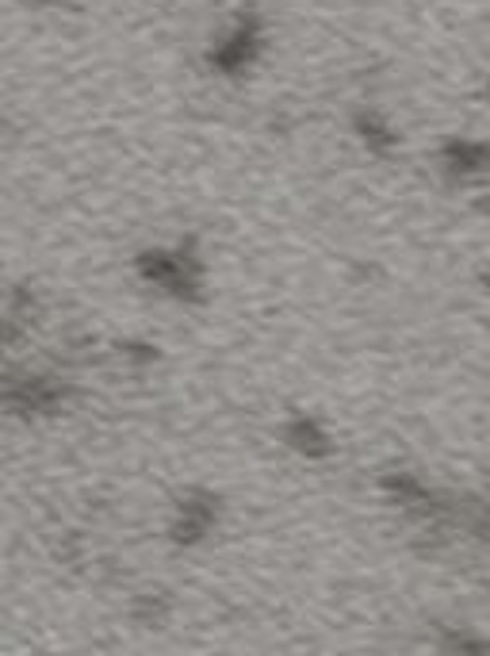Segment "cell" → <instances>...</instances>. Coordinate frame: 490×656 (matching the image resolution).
I'll list each match as a JSON object with an SVG mask.
<instances>
[{"label": "cell", "mask_w": 490, "mask_h": 656, "mask_svg": "<svg viewBox=\"0 0 490 656\" xmlns=\"http://www.w3.org/2000/svg\"><path fill=\"white\" fill-rule=\"evenodd\" d=\"M0 404L12 411H50L58 404V388L39 376H24V381H4L0 384Z\"/></svg>", "instance_id": "obj_2"}, {"label": "cell", "mask_w": 490, "mask_h": 656, "mask_svg": "<svg viewBox=\"0 0 490 656\" xmlns=\"http://www.w3.org/2000/svg\"><path fill=\"white\" fill-rule=\"evenodd\" d=\"M288 437L296 442L299 449H306V454H326V449H330V446H326V434H322V430L314 426L311 419H296V422H291Z\"/></svg>", "instance_id": "obj_4"}, {"label": "cell", "mask_w": 490, "mask_h": 656, "mask_svg": "<svg viewBox=\"0 0 490 656\" xmlns=\"http://www.w3.org/2000/svg\"><path fill=\"white\" fill-rule=\"evenodd\" d=\"M449 170L452 173H479L482 170V146H449Z\"/></svg>", "instance_id": "obj_5"}, {"label": "cell", "mask_w": 490, "mask_h": 656, "mask_svg": "<svg viewBox=\"0 0 490 656\" xmlns=\"http://www.w3.org/2000/svg\"><path fill=\"white\" fill-rule=\"evenodd\" d=\"M142 273L150 276L158 288H169L177 292V296H185V292H192L196 284H200L196 281L192 258H185V253H146Z\"/></svg>", "instance_id": "obj_1"}, {"label": "cell", "mask_w": 490, "mask_h": 656, "mask_svg": "<svg viewBox=\"0 0 490 656\" xmlns=\"http://www.w3.org/2000/svg\"><path fill=\"white\" fill-rule=\"evenodd\" d=\"M211 522H215V503L203 495V499H188L180 503V522H177V537L180 542H196L200 534H208Z\"/></svg>", "instance_id": "obj_3"}]
</instances>
